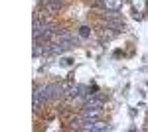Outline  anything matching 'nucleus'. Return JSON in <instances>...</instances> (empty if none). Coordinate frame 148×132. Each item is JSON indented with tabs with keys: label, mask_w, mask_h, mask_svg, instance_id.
I'll return each instance as SVG.
<instances>
[{
	"label": "nucleus",
	"mask_w": 148,
	"mask_h": 132,
	"mask_svg": "<svg viewBox=\"0 0 148 132\" xmlns=\"http://www.w3.org/2000/svg\"><path fill=\"white\" fill-rule=\"evenodd\" d=\"M81 130L85 132H101V130H107V124H103L101 120H85L81 124Z\"/></svg>",
	"instance_id": "2"
},
{
	"label": "nucleus",
	"mask_w": 148,
	"mask_h": 132,
	"mask_svg": "<svg viewBox=\"0 0 148 132\" xmlns=\"http://www.w3.org/2000/svg\"><path fill=\"white\" fill-rule=\"evenodd\" d=\"M42 4L46 6L47 10L56 12V10H59V8L63 6V0H42Z\"/></svg>",
	"instance_id": "3"
},
{
	"label": "nucleus",
	"mask_w": 148,
	"mask_h": 132,
	"mask_svg": "<svg viewBox=\"0 0 148 132\" xmlns=\"http://www.w3.org/2000/svg\"><path fill=\"white\" fill-rule=\"evenodd\" d=\"M79 36H81V38H87V36H89V28H87V26H83V28L79 30Z\"/></svg>",
	"instance_id": "5"
},
{
	"label": "nucleus",
	"mask_w": 148,
	"mask_h": 132,
	"mask_svg": "<svg viewBox=\"0 0 148 132\" xmlns=\"http://www.w3.org/2000/svg\"><path fill=\"white\" fill-rule=\"evenodd\" d=\"M63 91H65V89L61 87V85H47V87H44V89H42V93H44L46 101L59 99V97L63 95Z\"/></svg>",
	"instance_id": "1"
},
{
	"label": "nucleus",
	"mask_w": 148,
	"mask_h": 132,
	"mask_svg": "<svg viewBox=\"0 0 148 132\" xmlns=\"http://www.w3.org/2000/svg\"><path fill=\"white\" fill-rule=\"evenodd\" d=\"M99 2H101L107 10H119L121 4H123V0H99Z\"/></svg>",
	"instance_id": "4"
}]
</instances>
